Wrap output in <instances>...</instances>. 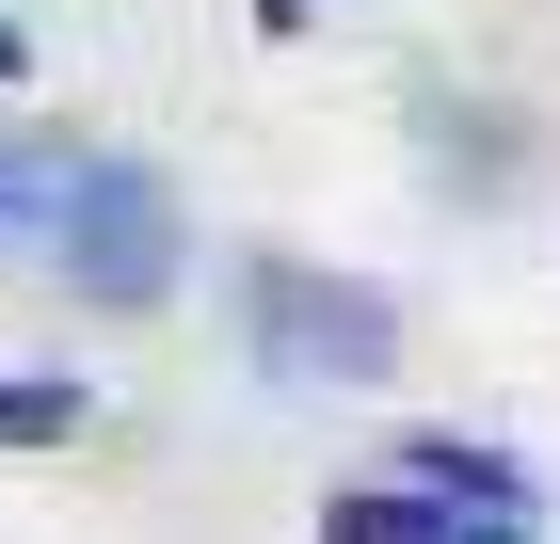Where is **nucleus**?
Returning a JSON list of instances; mask_svg holds the SVG:
<instances>
[{"label": "nucleus", "instance_id": "f257e3e1", "mask_svg": "<svg viewBox=\"0 0 560 544\" xmlns=\"http://www.w3.org/2000/svg\"><path fill=\"white\" fill-rule=\"evenodd\" d=\"M48 289L96 304V321H144V304L176 289V256H192V209H176L161 161H65V193H48Z\"/></svg>", "mask_w": 560, "mask_h": 544}, {"label": "nucleus", "instance_id": "f03ea898", "mask_svg": "<svg viewBox=\"0 0 560 544\" xmlns=\"http://www.w3.org/2000/svg\"><path fill=\"white\" fill-rule=\"evenodd\" d=\"M241 352L272 384L369 401V384H400V304L369 273H320V256H241Z\"/></svg>", "mask_w": 560, "mask_h": 544}, {"label": "nucleus", "instance_id": "7ed1b4c3", "mask_svg": "<svg viewBox=\"0 0 560 544\" xmlns=\"http://www.w3.org/2000/svg\"><path fill=\"white\" fill-rule=\"evenodd\" d=\"M400 481H417V497H448L465 529H528V512H545L528 449H480V432H400Z\"/></svg>", "mask_w": 560, "mask_h": 544}, {"label": "nucleus", "instance_id": "20e7f679", "mask_svg": "<svg viewBox=\"0 0 560 544\" xmlns=\"http://www.w3.org/2000/svg\"><path fill=\"white\" fill-rule=\"evenodd\" d=\"M448 529H465V512H448V497H417L400 464H385V481H337V497H320V544H448Z\"/></svg>", "mask_w": 560, "mask_h": 544}, {"label": "nucleus", "instance_id": "39448f33", "mask_svg": "<svg viewBox=\"0 0 560 544\" xmlns=\"http://www.w3.org/2000/svg\"><path fill=\"white\" fill-rule=\"evenodd\" d=\"M81 432H96L81 369H16V352H0V449H81Z\"/></svg>", "mask_w": 560, "mask_h": 544}, {"label": "nucleus", "instance_id": "423d86ee", "mask_svg": "<svg viewBox=\"0 0 560 544\" xmlns=\"http://www.w3.org/2000/svg\"><path fill=\"white\" fill-rule=\"evenodd\" d=\"M65 161H81V144H0V241H33V224H48Z\"/></svg>", "mask_w": 560, "mask_h": 544}, {"label": "nucleus", "instance_id": "0eeeda50", "mask_svg": "<svg viewBox=\"0 0 560 544\" xmlns=\"http://www.w3.org/2000/svg\"><path fill=\"white\" fill-rule=\"evenodd\" d=\"M0 81H33V33H16V16H0Z\"/></svg>", "mask_w": 560, "mask_h": 544}, {"label": "nucleus", "instance_id": "6e6552de", "mask_svg": "<svg viewBox=\"0 0 560 544\" xmlns=\"http://www.w3.org/2000/svg\"><path fill=\"white\" fill-rule=\"evenodd\" d=\"M304 16H320V0H257V33H304Z\"/></svg>", "mask_w": 560, "mask_h": 544}, {"label": "nucleus", "instance_id": "1a4fd4ad", "mask_svg": "<svg viewBox=\"0 0 560 544\" xmlns=\"http://www.w3.org/2000/svg\"><path fill=\"white\" fill-rule=\"evenodd\" d=\"M448 544H545V529H448Z\"/></svg>", "mask_w": 560, "mask_h": 544}]
</instances>
